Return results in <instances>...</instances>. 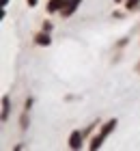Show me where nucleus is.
I'll return each mask as SVG.
<instances>
[{"label":"nucleus","mask_w":140,"mask_h":151,"mask_svg":"<svg viewBox=\"0 0 140 151\" xmlns=\"http://www.w3.org/2000/svg\"><path fill=\"white\" fill-rule=\"evenodd\" d=\"M116 123H118L116 119H110V121H106V123H103V125L99 127V134L90 138V142H88V149H90V151H97V149H99V147L103 145V140H106L108 136H110L112 132H114Z\"/></svg>","instance_id":"obj_1"},{"label":"nucleus","mask_w":140,"mask_h":151,"mask_svg":"<svg viewBox=\"0 0 140 151\" xmlns=\"http://www.w3.org/2000/svg\"><path fill=\"white\" fill-rule=\"evenodd\" d=\"M82 140H84V132H80V129H73L71 134H69V149H73V151H78L82 147Z\"/></svg>","instance_id":"obj_2"},{"label":"nucleus","mask_w":140,"mask_h":151,"mask_svg":"<svg viewBox=\"0 0 140 151\" xmlns=\"http://www.w3.org/2000/svg\"><path fill=\"white\" fill-rule=\"evenodd\" d=\"M80 4H82V0H67L65 6L60 9V15H62V17H71L73 13L80 9Z\"/></svg>","instance_id":"obj_3"},{"label":"nucleus","mask_w":140,"mask_h":151,"mask_svg":"<svg viewBox=\"0 0 140 151\" xmlns=\"http://www.w3.org/2000/svg\"><path fill=\"white\" fill-rule=\"evenodd\" d=\"M34 43H37V45H43V47H47V45L52 43V39H50V32H45V30L37 32V35H34Z\"/></svg>","instance_id":"obj_4"},{"label":"nucleus","mask_w":140,"mask_h":151,"mask_svg":"<svg viewBox=\"0 0 140 151\" xmlns=\"http://www.w3.org/2000/svg\"><path fill=\"white\" fill-rule=\"evenodd\" d=\"M9 112H11V99H9V95H4L2 97V123H6L9 121Z\"/></svg>","instance_id":"obj_5"},{"label":"nucleus","mask_w":140,"mask_h":151,"mask_svg":"<svg viewBox=\"0 0 140 151\" xmlns=\"http://www.w3.org/2000/svg\"><path fill=\"white\" fill-rule=\"evenodd\" d=\"M65 2L67 0H50V2H47V13H60Z\"/></svg>","instance_id":"obj_6"},{"label":"nucleus","mask_w":140,"mask_h":151,"mask_svg":"<svg viewBox=\"0 0 140 151\" xmlns=\"http://www.w3.org/2000/svg\"><path fill=\"white\" fill-rule=\"evenodd\" d=\"M140 9V0H125V11L127 13H136Z\"/></svg>","instance_id":"obj_7"},{"label":"nucleus","mask_w":140,"mask_h":151,"mask_svg":"<svg viewBox=\"0 0 140 151\" xmlns=\"http://www.w3.org/2000/svg\"><path fill=\"white\" fill-rule=\"evenodd\" d=\"M28 125H30V119H28V110H24L19 116V129H28Z\"/></svg>","instance_id":"obj_8"},{"label":"nucleus","mask_w":140,"mask_h":151,"mask_svg":"<svg viewBox=\"0 0 140 151\" xmlns=\"http://www.w3.org/2000/svg\"><path fill=\"white\" fill-rule=\"evenodd\" d=\"M52 28H54L52 22H43V26H41V30H45V32H52Z\"/></svg>","instance_id":"obj_9"},{"label":"nucleus","mask_w":140,"mask_h":151,"mask_svg":"<svg viewBox=\"0 0 140 151\" xmlns=\"http://www.w3.org/2000/svg\"><path fill=\"white\" fill-rule=\"evenodd\" d=\"M30 106H32V97H28V99L24 101V110H30Z\"/></svg>","instance_id":"obj_10"},{"label":"nucleus","mask_w":140,"mask_h":151,"mask_svg":"<svg viewBox=\"0 0 140 151\" xmlns=\"http://www.w3.org/2000/svg\"><path fill=\"white\" fill-rule=\"evenodd\" d=\"M112 17H116V19H121V17H123V11H114V13H112Z\"/></svg>","instance_id":"obj_11"},{"label":"nucleus","mask_w":140,"mask_h":151,"mask_svg":"<svg viewBox=\"0 0 140 151\" xmlns=\"http://www.w3.org/2000/svg\"><path fill=\"white\" fill-rule=\"evenodd\" d=\"M26 4L28 6H37V0H26Z\"/></svg>","instance_id":"obj_12"},{"label":"nucleus","mask_w":140,"mask_h":151,"mask_svg":"<svg viewBox=\"0 0 140 151\" xmlns=\"http://www.w3.org/2000/svg\"><path fill=\"white\" fill-rule=\"evenodd\" d=\"M0 2H2V6H6V4H9V0H0Z\"/></svg>","instance_id":"obj_13"},{"label":"nucleus","mask_w":140,"mask_h":151,"mask_svg":"<svg viewBox=\"0 0 140 151\" xmlns=\"http://www.w3.org/2000/svg\"><path fill=\"white\" fill-rule=\"evenodd\" d=\"M114 2H116V4H118V2H123V0H114Z\"/></svg>","instance_id":"obj_14"}]
</instances>
